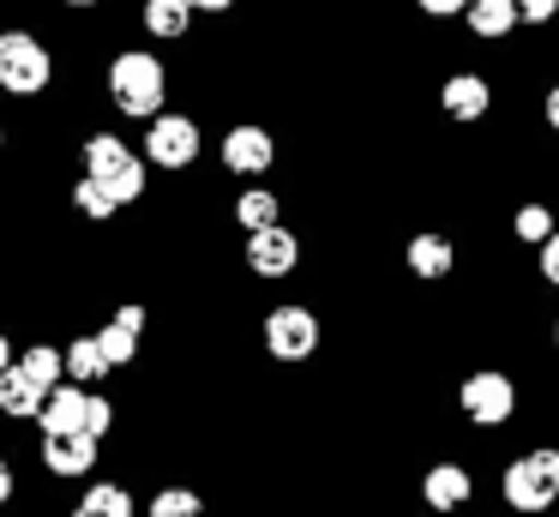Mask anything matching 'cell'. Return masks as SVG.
Returning <instances> with one entry per match:
<instances>
[{"label": "cell", "mask_w": 559, "mask_h": 517, "mask_svg": "<svg viewBox=\"0 0 559 517\" xmlns=\"http://www.w3.org/2000/svg\"><path fill=\"white\" fill-rule=\"evenodd\" d=\"M433 103H439V115H445L451 127H475V120L493 115V79L475 72V67H457V72H445V84H439Z\"/></svg>", "instance_id": "7c38bea8"}, {"label": "cell", "mask_w": 559, "mask_h": 517, "mask_svg": "<svg viewBox=\"0 0 559 517\" xmlns=\"http://www.w3.org/2000/svg\"><path fill=\"white\" fill-rule=\"evenodd\" d=\"M229 216L241 223V235H253V228H271V223H283V199H277L271 187H259V180H247V187L235 192Z\"/></svg>", "instance_id": "ac0fdd59"}, {"label": "cell", "mask_w": 559, "mask_h": 517, "mask_svg": "<svg viewBox=\"0 0 559 517\" xmlns=\"http://www.w3.org/2000/svg\"><path fill=\"white\" fill-rule=\"evenodd\" d=\"M535 277H542L547 289H559V228L542 240V247H535Z\"/></svg>", "instance_id": "484cf974"}, {"label": "cell", "mask_w": 559, "mask_h": 517, "mask_svg": "<svg viewBox=\"0 0 559 517\" xmlns=\"http://www.w3.org/2000/svg\"><path fill=\"white\" fill-rule=\"evenodd\" d=\"M235 0H193V12H229Z\"/></svg>", "instance_id": "1f68e13d"}, {"label": "cell", "mask_w": 559, "mask_h": 517, "mask_svg": "<svg viewBox=\"0 0 559 517\" xmlns=\"http://www.w3.org/2000/svg\"><path fill=\"white\" fill-rule=\"evenodd\" d=\"M43 433H97L109 439L115 433V397H103L97 385H79V379H61L43 403Z\"/></svg>", "instance_id": "8992f818"}, {"label": "cell", "mask_w": 559, "mask_h": 517, "mask_svg": "<svg viewBox=\"0 0 559 517\" xmlns=\"http://www.w3.org/2000/svg\"><path fill=\"white\" fill-rule=\"evenodd\" d=\"M55 79V55L31 31H0V91L7 96H37Z\"/></svg>", "instance_id": "52a82bcc"}, {"label": "cell", "mask_w": 559, "mask_h": 517, "mask_svg": "<svg viewBox=\"0 0 559 517\" xmlns=\"http://www.w3.org/2000/svg\"><path fill=\"white\" fill-rule=\"evenodd\" d=\"M13 361H19V355H13V337H7V331H0V373H7V367H13Z\"/></svg>", "instance_id": "4dcf8cb0"}, {"label": "cell", "mask_w": 559, "mask_h": 517, "mask_svg": "<svg viewBox=\"0 0 559 517\" xmlns=\"http://www.w3.org/2000/svg\"><path fill=\"white\" fill-rule=\"evenodd\" d=\"M145 325H151L145 301H121V307H115V319L97 331V343H103V355H109V367H115V373H121V367H133V361H139V343H145Z\"/></svg>", "instance_id": "9a60e30c"}, {"label": "cell", "mask_w": 559, "mask_h": 517, "mask_svg": "<svg viewBox=\"0 0 559 517\" xmlns=\"http://www.w3.org/2000/svg\"><path fill=\"white\" fill-rule=\"evenodd\" d=\"M451 403H457V415L469 421V427L499 433V427H511V421H518L523 391H518V379H511L506 367H469L457 379V391H451Z\"/></svg>", "instance_id": "277c9868"}, {"label": "cell", "mask_w": 559, "mask_h": 517, "mask_svg": "<svg viewBox=\"0 0 559 517\" xmlns=\"http://www.w3.org/2000/svg\"><path fill=\"white\" fill-rule=\"evenodd\" d=\"M13 493H19V469L7 463V451H0V505L13 500Z\"/></svg>", "instance_id": "f546056e"}, {"label": "cell", "mask_w": 559, "mask_h": 517, "mask_svg": "<svg viewBox=\"0 0 559 517\" xmlns=\"http://www.w3.org/2000/svg\"><path fill=\"white\" fill-rule=\"evenodd\" d=\"M19 367H25L31 379L43 385V391H55V385L67 379V349H61V343H43V337H37V343L19 349Z\"/></svg>", "instance_id": "603a6c76"}, {"label": "cell", "mask_w": 559, "mask_h": 517, "mask_svg": "<svg viewBox=\"0 0 559 517\" xmlns=\"http://www.w3.org/2000/svg\"><path fill=\"white\" fill-rule=\"evenodd\" d=\"M79 163H85V175H97L103 187L121 199V211H127V204H139V199H145V187H151V163L121 139V132H91L85 151H79Z\"/></svg>", "instance_id": "5b68a950"}, {"label": "cell", "mask_w": 559, "mask_h": 517, "mask_svg": "<svg viewBox=\"0 0 559 517\" xmlns=\"http://www.w3.org/2000/svg\"><path fill=\"white\" fill-rule=\"evenodd\" d=\"M43 403H49V391H43L19 361L0 373V415L7 421H43Z\"/></svg>", "instance_id": "2e32d148"}, {"label": "cell", "mask_w": 559, "mask_h": 517, "mask_svg": "<svg viewBox=\"0 0 559 517\" xmlns=\"http://www.w3.org/2000/svg\"><path fill=\"white\" fill-rule=\"evenodd\" d=\"M518 12H523V24H530V31H547V24L559 19V0H518Z\"/></svg>", "instance_id": "4316f807"}, {"label": "cell", "mask_w": 559, "mask_h": 517, "mask_svg": "<svg viewBox=\"0 0 559 517\" xmlns=\"http://www.w3.org/2000/svg\"><path fill=\"white\" fill-rule=\"evenodd\" d=\"M415 7H421V19H463L469 0H415Z\"/></svg>", "instance_id": "83f0119b"}, {"label": "cell", "mask_w": 559, "mask_h": 517, "mask_svg": "<svg viewBox=\"0 0 559 517\" xmlns=\"http://www.w3.org/2000/svg\"><path fill=\"white\" fill-rule=\"evenodd\" d=\"M0 144H7V127H0Z\"/></svg>", "instance_id": "e575fe53"}, {"label": "cell", "mask_w": 559, "mask_h": 517, "mask_svg": "<svg viewBox=\"0 0 559 517\" xmlns=\"http://www.w3.org/2000/svg\"><path fill=\"white\" fill-rule=\"evenodd\" d=\"M73 211L85 216V223H109V216L121 211V199H115V192L103 187L97 175H79V180H73Z\"/></svg>", "instance_id": "d4e9b609"}, {"label": "cell", "mask_w": 559, "mask_h": 517, "mask_svg": "<svg viewBox=\"0 0 559 517\" xmlns=\"http://www.w3.org/2000/svg\"><path fill=\"white\" fill-rule=\"evenodd\" d=\"M415 500H421L433 517L469 512V500H475V469L463 463V457H433V463L421 469V481H415Z\"/></svg>", "instance_id": "30bf717a"}, {"label": "cell", "mask_w": 559, "mask_h": 517, "mask_svg": "<svg viewBox=\"0 0 559 517\" xmlns=\"http://www.w3.org/2000/svg\"><path fill=\"white\" fill-rule=\"evenodd\" d=\"M554 228H559V211L547 199H523L518 211H511V240H518V247H530V252L542 247Z\"/></svg>", "instance_id": "44dd1931"}, {"label": "cell", "mask_w": 559, "mask_h": 517, "mask_svg": "<svg viewBox=\"0 0 559 517\" xmlns=\"http://www.w3.org/2000/svg\"><path fill=\"white\" fill-rule=\"evenodd\" d=\"M499 505L511 517H547L559 505V445H530L499 469Z\"/></svg>", "instance_id": "6da1fadb"}, {"label": "cell", "mask_w": 559, "mask_h": 517, "mask_svg": "<svg viewBox=\"0 0 559 517\" xmlns=\"http://www.w3.org/2000/svg\"><path fill=\"white\" fill-rule=\"evenodd\" d=\"M205 151V132H199L193 115H169L163 108L157 120H145V163L163 168V175H187Z\"/></svg>", "instance_id": "ba28073f"}, {"label": "cell", "mask_w": 559, "mask_h": 517, "mask_svg": "<svg viewBox=\"0 0 559 517\" xmlns=\"http://www.w3.org/2000/svg\"><path fill=\"white\" fill-rule=\"evenodd\" d=\"M43 469H49L55 481H79V475H91L97 469V457H103V439L97 433H43Z\"/></svg>", "instance_id": "5bb4252c"}, {"label": "cell", "mask_w": 559, "mask_h": 517, "mask_svg": "<svg viewBox=\"0 0 559 517\" xmlns=\"http://www.w3.org/2000/svg\"><path fill=\"white\" fill-rule=\"evenodd\" d=\"M241 259H247V271H253L259 283H283V277H295V271H301V259H307L301 228H289V223L253 228L247 247H241Z\"/></svg>", "instance_id": "9c48e42d"}, {"label": "cell", "mask_w": 559, "mask_h": 517, "mask_svg": "<svg viewBox=\"0 0 559 517\" xmlns=\"http://www.w3.org/2000/svg\"><path fill=\"white\" fill-rule=\"evenodd\" d=\"M109 355H103V343H97V331H79L73 343H67V379H79V385H103L109 379Z\"/></svg>", "instance_id": "7402d4cb"}, {"label": "cell", "mask_w": 559, "mask_h": 517, "mask_svg": "<svg viewBox=\"0 0 559 517\" xmlns=\"http://www.w3.org/2000/svg\"><path fill=\"white\" fill-rule=\"evenodd\" d=\"M109 103L127 120H157L169 103V67L151 48H121L109 60Z\"/></svg>", "instance_id": "7a4b0ae2"}, {"label": "cell", "mask_w": 559, "mask_h": 517, "mask_svg": "<svg viewBox=\"0 0 559 517\" xmlns=\"http://www.w3.org/2000/svg\"><path fill=\"white\" fill-rule=\"evenodd\" d=\"M145 517H205V493L187 487V481H169L145 500Z\"/></svg>", "instance_id": "cb8c5ba5"}, {"label": "cell", "mask_w": 559, "mask_h": 517, "mask_svg": "<svg viewBox=\"0 0 559 517\" xmlns=\"http://www.w3.org/2000/svg\"><path fill=\"white\" fill-rule=\"evenodd\" d=\"M547 343H554V355H559V313H554V325H547Z\"/></svg>", "instance_id": "d6a6232c"}, {"label": "cell", "mask_w": 559, "mask_h": 517, "mask_svg": "<svg viewBox=\"0 0 559 517\" xmlns=\"http://www.w3.org/2000/svg\"><path fill=\"white\" fill-rule=\"evenodd\" d=\"M542 120H547V132H554V139H559V79H554V84H547V91H542Z\"/></svg>", "instance_id": "f1b7e54d"}, {"label": "cell", "mask_w": 559, "mask_h": 517, "mask_svg": "<svg viewBox=\"0 0 559 517\" xmlns=\"http://www.w3.org/2000/svg\"><path fill=\"white\" fill-rule=\"evenodd\" d=\"M259 343L277 367H307V361L325 349V319H319L313 301H277V307L259 319Z\"/></svg>", "instance_id": "3957f363"}, {"label": "cell", "mask_w": 559, "mask_h": 517, "mask_svg": "<svg viewBox=\"0 0 559 517\" xmlns=\"http://www.w3.org/2000/svg\"><path fill=\"white\" fill-rule=\"evenodd\" d=\"M463 24H469V36H481V43H506V36L523 31V12H518V0H469Z\"/></svg>", "instance_id": "e0dca14e"}, {"label": "cell", "mask_w": 559, "mask_h": 517, "mask_svg": "<svg viewBox=\"0 0 559 517\" xmlns=\"http://www.w3.org/2000/svg\"><path fill=\"white\" fill-rule=\"evenodd\" d=\"M133 512H139V500H133L127 481H91L85 500H79L67 517H133Z\"/></svg>", "instance_id": "ffe728a7"}, {"label": "cell", "mask_w": 559, "mask_h": 517, "mask_svg": "<svg viewBox=\"0 0 559 517\" xmlns=\"http://www.w3.org/2000/svg\"><path fill=\"white\" fill-rule=\"evenodd\" d=\"M403 271H409L415 283H451V277H457V240H451L445 228H415V235L403 240Z\"/></svg>", "instance_id": "4fadbf2b"}, {"label": "cell", "mask_w": 559, "mask_h": 517, "mask_svg": "<svg viewBox=\"0 0 559 517\" xmlns=\"http://www.w3.org/2000/svg\"><path fill=\"white\" fill-rule=\"evenodd\" d=\"M217 163L229 168L235 180H265L271 168H277V139H271V127H259V120H235L217 144Z\"/></svg>", "instance_id": "8fae6325"}, {"label": "cell", "mask_w": 559, "mask_h": 517, "mask_svg": "<svg viewBox=\"0 0 559 517\" xmlns=\"http://www.w3.org/2000/svg\"><path fill=\"white\" fill-rule=\"evenodd\" d=\"M139 24H145L157 43H181L193 31V0H145L139 7Z\"/></svg>", "instance_id": "d6986e66"}, {"label": "cell", "mask_w": 559, "mask_h": 517, "mask_svg": "<svg viewBox=\"0 0 559 517\" xmlns=\"http://www.w3.org/2000/svg\"><path fill=\"white\" fill-rule=\"evenodd\" d=\"M67 7H97V0H67Z\"/></svg>", "instance_id": "836d02e7"}]
</instances>
